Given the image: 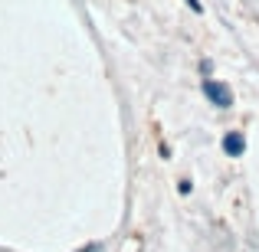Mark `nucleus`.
I'll list each match as a JSON object with an SVG mask.
<instances>
[{
	"instance_id": "obj_1",
	"label": "nucleus",
	"mask_w": 259,
	"mask_h": 252,
	"mask_svg": "<svg viewBox=\"0 0 259 252\" xmlns=\"http://www.w3.org/2000/svg\"><path fill=\"white\" fill-rule=\"evenodd\" d=\"M203 95H207L217 108H230V105H233V92H230V85L217 82V79H203Z\"/></svg>"
},
{
	"instance_id": "obj_2",
	"label": "nucleus",
	"mask_w": 259,
	"mask_h": 252,
	"mask_svg": "<svg viewBox=\"0 0 259 252\" xmlns=\"http://www.w3.org/2000/svg\"><path fill=\"white\" fill-rule=\"evenodd\" d=\"M223 151H227L230 158H240V154L246 151V138H243L240 131H230L227 138H223Z\"/></svg>"
},
{
	"instance_id": "obj_3",
	"label": "nucleus",
	"mask_w": 259,
	"mask_h": 252,
	"mask_svg": "<svg viewBox=\"0 0 259 252\" xmlns=\"http://www.w3.org/2000/svg\"><path fill=\"white\" fill-rule=\"evenodd\" d=\"M187 7H190L194 13H200V10H203V4H200V0H187Z\"/></svg>"
}]
</instances>
